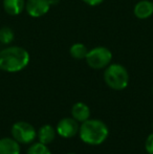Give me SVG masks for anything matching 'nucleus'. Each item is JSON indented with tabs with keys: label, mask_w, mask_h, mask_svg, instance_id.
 I'll list each match as a JSON object with an SVG mask.
<instances>
[{
	"label": "nucleus",
	"mask_w": 153,
	"mask_h": 154,
	"mask_svg": "<svg viewBox=\"0 0 153 154\" xmlns=\"http://www.w3.org/2000/svg\"><path fill=\"white\" fill-rule=\"evenodd\" d=\"M29 51L20 46H10L0 51V69L6 72H18L29 65Z\"/></svg>",
	"instance_id": "nucleus-1"
},
{
	"label": "nucleus",
	"mask_w": 153,
	"mask_h": 154,
	"mask_svg": "<svg viewBox=\"0 0 153 154\" xmlns=\"http://www.w3.org/2000/svg\"><path fill=\"white\" fill-rule=\"evenodd\" d=\"M109 130L107 125L101 120H87L82 123L79 129V136L83 143L91 146L101 145L107 140Z\"/></svg>",
	"instance_id": "nucleus-2"
},
{
	"label": "nucleus",
	"mask_w": 153,
	"mask_h": 154,
	"mask_svg": "<svg viewBox=\"0 0 153 154\" xmlns=\"http://www.w3.org/2000/svg\"><path fill=\"white\" fill-rule=\"evenodd\" d=\"M104 81L113 90H123L129 84V73L121 64H109L104 71Z\"/></svg>",
	"instance_id": "nucleus-3"
},
{
	"label": "nucleus",
	"mask_w": 153,
	"mask_h": 154,
	"mask_svg": "<svg viewBox=\"0 0 153 154\" xmlns=\"http://www.w3.org/2000/svg\"><path fill=\"white\" fill-rule=\"evenodd\" d=\"M85 60L87 64L93 69L106 68L112 60V54L107 47H94L88 51Z\"/></svg>",
	"instance_id": "nucleus-4"
},
{
	"label": "nucleus",
	"mask_w": 153,
	"mask_h": 154,
	"mask_svg": "<svg viewBox=\"0 0 153 154\" xmlns=\"http://www.w3.org/2000/svg\"><path fill=\"white\" fill-rule=\"evenodd\" d=\"M12 137L19 144H31L37 137V131L32 124L20 121L12 126Z\"/></svg>",
	"instance_id": "nucleus-5"
},
{
	"label": "nucleus",
	"mask_w": 153,
	"mask_h": 154,
	"mask_svg": "<svg viewBox=\"0 0 153 154\" xmlns=\"http://www.w3.org/2000/svg\"><path fill=\"white\" fill-rule=\"evenodd\" d=\"M80 126L74 118H64L57 124L56 131L64 138H72L79 134Z\"/></svg>",
	"instance_id": "nucleus-6"
},
{
	"label": "nucleus",
	"mask_w": 153,
	"mask_h": 154,
	"mask_svg": "<svg viewBox=\"0 0 153 154\" xmlns=\"http://www.w3.org/2000/svg\"><path fill=\"white\" fill-rule=\"evenodd\" d=\"M50 8L49 0H27L25 3L27 14L34 18H39L46 14Z\"/></svg>",
	"instance_id": "nucleus-7"
},
{
	"label": "nucleus",
	"mask_w": 153,
	"mask_h": 154,
	"mask_svg": "<svg viewBox=\"0 0 153 154\" xmlns=\"http://www.w3.org/2000/svg\"><path fill=\"white\" fill-rule=\"evenodd\" d=\"M72 116L78 123H83L89 120L90 108L83 102H78L72 107Z\"/></svg>",
	"instance_id": "nucleus-8"
},
{
	"label": "nucleus",
	"mask_w": 153,
	"mask_h": 154,
	"mask_svg": "<svg viewBox=\"0 0 153 154\" xmlns=\"http://www.w3.org/2000/svg\"><path fill=\"white\" fill-rule=\"evenodd\" d=\"M135 17L139 19H147L153 14V2L149 0H142L139 1L134 6Z\"/></svg>",
	"instance_id": "nucleus-9"
},
{
	"label": "nucleus",
	"mask_w": 153,
	"mask_h": 154,
	"mask_svg": "<svg viewBox=\"0 0 153 154\" xmlns=\"http://www.w3.org/2000/svg\"><path fill=\"white\" fill-rule=\"evenodd\" d=\"M0 154H20V144L13 137L0 138Z\"/></svg>",
	"instance_id": "nucleus-10"
},
{
	"label": "nucleus",
	"mask_w": 153,
	"mask_h": 154,
	"mask_svg": "<svg viewBox=\"0 0 153 154\" xmlns=\"http://www.w3.org/2000/svg\"><path fill=\"white\" fill-rule=\"evenodd\" d=\"M56 133H57V131L53 126L44 125L37 131V137L40 143L44 145H48L54 142L56 137Z\"/></svg>",
	"instance_id": "nucleus-11"
},
{
	"label": "nucleus",
	"mask_w": 153,
	"mask_h": 154,
	"mask_svg": "<svg viewBox=\"0 0 153 154\" xmlns=\"http://www.w3.org/2000/svg\"><path fill=\"white\" fill-rule=\"evenodd\" d=\"M3 8L11 16H17L25 8V0H3Z\"/></svg>",
	"instance_id": "nucleus-12"
},
{
	"label": "nucleus",
	"mask_w": 153,
	"mask_h": 154,
	"mask_svg": "<svg viewBox=\"0 0 153 154\" xmlns=\"http://www.w3.org/2000/svg\"><path fill=\"white\" fill-rule=\"evenodd\" d=\"M87 53H88L87 47L84 44H82V43H75L69 48L70 56H72L74 59H77V60L85 59Z\"/></svg>",
	"instance_id": "nucleus-13"
},
{
	"label": "nucleus",
	"mask_w": 153,
	"mask_h": 154,
	"mask_svg": "<svg viewBox=\"0 0 153 154\" xmlns=\"http://www.w3.org/2000/svg\"><path fill=\"white\" fill-rule=\"evenodd\" d=\"M26 154H51L50 150L47 148V145L38 142L33 144L27 149Z\"/></svg>",
	"instance_id": "nucleus-14"
},
{
	"label": "nucleus",
	"mask_w": 153,
	"mask_h": 154,
	"mask_svg": "<svg viewBox=\"0 0 153 154\" xmlns=\"http://www.w3.org/2000/svg\"><path fill=\"white\" fill-rule=\"evenodd\" d=\"M14 32L10 29V27H2L0 29V42L2 44H10L14 40Z\"/></svg>",
	"instance_id": "nucleus-15"
},
{
	"label": "nucleus",
	"mask_w": 153,
	"mask_h": 154,
	"mask_svg": "<svg viewBox=\"0 0 153 154\" xmlns=\"http://www.w3.org/2000/svg\"><path fill=\"white\" fill-rule=\"evenodd\" d=\"M145 148L148 154H153V132L148 135L145 142Z\"/></svg>",
	"instance_id": "nucleus-16"
},
{
	"label": "nucleus",
	"mask_w": 153,
	"mask_h": 154,
	"mask_svg": "<svg viewBox=\"0 0 153 154\" xmlns=\"http://www.w3.org/2000/svg\"><path fill=\"white\" fill-rule=\"evenodd\" d=\"M86 4L88 5H91V6H96V5H99V4L102 3L104 0H83Z\"/></svg>",
	"instance_id": "nucleus-17"
},
{
	"label": "nucleus",
	"mask_w": 153,
	"mask_h": 154,
	"mask_svg": "<svg viewBox=\"0 0 153 154\" xmlns=\"http://www.w3.org/2000/svg\"><path fill=\"white\" fill-rule=\"evenodd\" d=\"M49 2H50V5H54V4H57L59 0H49Z\"/></svg>",
	"instance_id": "nucleus-18"
},
{
	"label": "nucleus",
	"mask_w": 153,
	"mask_h": 154,
	"mask_svg": "<svg viewBox=\"0 0 153 154\" xmlns=\"http://www.w3.org/2000/svg\"><path fill=\"white\" fill-rule=\"evenodd\" d=\"M66 154H76V153H66Z\"/></svg>",
	"instance_id": "nucleus-19"
},
{
	"label": "nucleus",
	"mask_w": 153,
	"mask_h": 154,
	"mask_svg": "<svg viewBox=\"0 0 153 154\" xmlns=\"http://www.w3.org/2000/svg\"><path fill=\"white\" fill-rule=\"evenodd\" d=\"M152 92H153V88H152Z\"/></svg>",
	"instance_id": "nucleus-20"
}]
</instances>
